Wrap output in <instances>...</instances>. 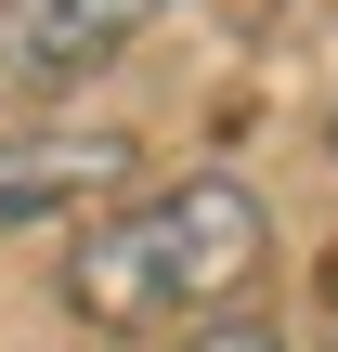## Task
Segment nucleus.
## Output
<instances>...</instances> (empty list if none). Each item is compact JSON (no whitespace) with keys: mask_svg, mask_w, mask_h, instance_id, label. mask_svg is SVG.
Instances as JSON below:
<instances>
[{"mask_svg":"<svg viewBox=\"0 0 338 352\" xmlns=\"http://www.w3.org/2000/svg\"><path fill=\"white\" fill-rule=\"evenodd\" d=\"M274 261V209L234 170H182L156 196H117L104 222H78L65 248V314L78 327H208L261 287Z\"/></svg>","mask_w":338,"mask_h":352,"instance_id":"obj_1","label":"nucleus"},{"mask_svg":"<svg viewBox=\"0 0 338 352\" xmlns=\"http://www.w3.org/2000/svg\"><path fill=\"white\" fill-rule=\"evenodd\" d=\"M130 170H143L130 131H13L0 144V235L104 222V196H130Z\"/></svg>","mask_w":338,"mask_h":352,"instance_id":"obj_2","label":"nucleus"},{"mask_svg":"<svg viewBox=\"0 0 338 352\" xmlns=\"http://www.w3.org/2000/svg\"><path fill=\"white\" fill-rule=\"evenodd\" d=\"M182 0H0V91H65Z\"/></svg>","mask_w":338,"mask_h":352,"instance_id":"obj_3","label":"nucleus"},{"mask_svg":"<svg viewBox=\"0 0 338 352\" xmlns=\"http://www.w3.org/2000/svg\"><path fill=\"white\" fill-rule=\"evenodd\" d=\"M195 352H287V340H274L261 314H208V327H195Z\"/></svg>","mask_w":338,"mask_h":352,"instance_id":"obj_4","label":"nucleus"},{"mask_svg":"<svg viewBox=\"0 0 338 352\" xmlns=\"http://www.w3.org/2000/svg\"><path fill=\"white\" fill-rule=\"evenodd\" d=\"M326 157H338V104H326Z\"/></svg>","mask_w":338,"mask_h":352,"instance_id":"obj_5","label":"nucleus"}]
</instances>
